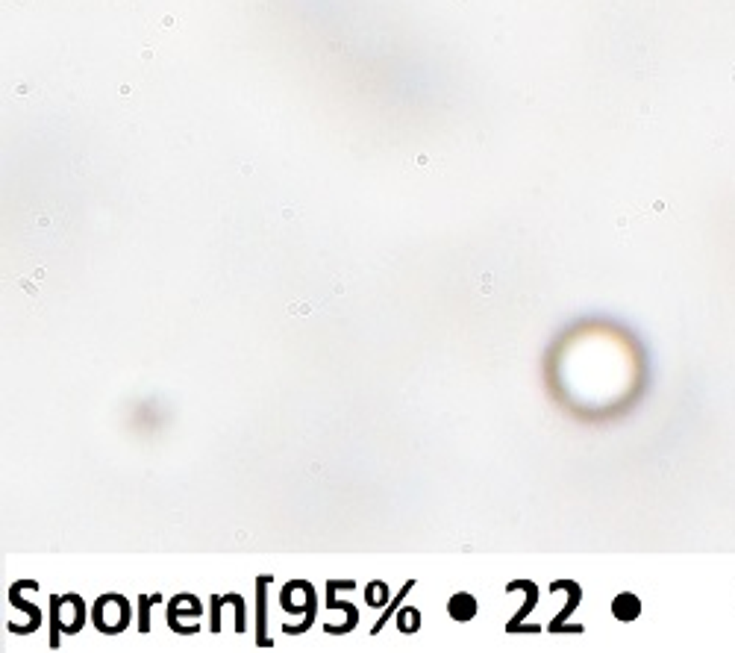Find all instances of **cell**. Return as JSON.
Wrapping results in <instances>:
<instances>
[{
    "label": "cell",
    "instance_id": "cell-1",
    "mask_svg": "<svg viewBox=\"0 0 735 653\" xmlns=\"http://www.w3.org/2000/svg\"><path fill=\"white\" fill-rule=\"evenodd\" d=\"M447 612H450V618H456V621H471V618L477 615V597L467 595V592H459V595L450 597Z\"/></svg>",
    "mask_w": 735,
    "mask_h": 653
},
{
    "label": "cell",
    "instance_id": "cell-3",
    "mask_svg": "<svg viewBox=\"0 0 735 653\" xmlns=\"http://www.w3.org/2000/svg\"><path fill=\"white\" fill-rule=\"evenodd\" d=\"M417 627H421V612H417V609H403V612H400V630L415 633Z\"/></svg>",
    "mask_w": 735,
    "mask_h": 653
},
{
    "label": "cell",
    "instance_id": "cell-2",
    "mask_svg": "<svg viewBox=\"0 0 735 653\" xmlns=\"http://www.w3.org/2000/svg\"><path fill=\"white\" fill-rule=\"evenodd\" d=\"M612 612H615V618H621V621H632V618L641 615V600L636 595L624 592L612 600Z\"/></svg>",
    "mask_w": 735,
    "mask_h": 653
}]
</instances>
